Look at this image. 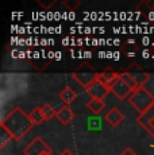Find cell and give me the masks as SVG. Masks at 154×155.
I'll return each instance as SVG.
<instances>
[{
    "instance_id": "obj_4",
    "label": "cell",
    "mask_w": 154,
    "mask_h": 155,
    "mask_svg": "<svg viewBox=\"0 0 154 155\" xmlns=\"http://www.w3.org/2000/svg\"><path fill=\"white\" fill-rule=\"evenodd\" d=\"M25 155H47L52 154V148L41 136H35L23 150Z\"/></svg>"
},
{
    "instance_id": "obj_10",
    "label": "cell",
    "mask_w": 154,
    "mask_h": 155,
    "mask_svg": "<svg viewBox=\"0 0 154 155\" xmlns=\"http://www.w3.org/2000/svg\"><path fill=\"white\" fill-rule=\"evenodd\" d=\"M124 119H126V117H124L123 112L120 111L119 108H116V107L111 108L107 113H105V116H104V120L107 121L111 127H114V128L119 127L120 124L124 121Z\"/></svg>"
},
{
    "instance_id": "obj_19",
    "label": "cell",
    "mask_w": 154,
    "mask_h": 155,
    "mask_svg": "<svg viewBox=\"0 0 154 155\" xmlns=\"http://www.w3.org/2000/svg\"><path fill=\"white\" fill-rule=\"evenodd\" d=\"M62 5H64L68 11H76L77 8L81 5V0H64Z\"/></svg>"
},
{
    "instance_id": "obj_20",
    "label": "cell",
    "mask_w": 154,
    "mask_h": 155,
    "mask_svg": "<svg viewBox=\"0 0 154 155\" xmlns=\"http://www.w3.org/2000/svg\"><path fill=\"white\" fill-rule=\"evenodd\" d=\"M38 4L41 5V7L43 8V10H49L52 5H54L55 4V0H50V2H45V0H38Z\"/></svg>"
},
{
    "instance_id": "obj_2",
    "label": "cell",
    "mask_w": 154,
    "mask_h": 155,
    "mask_svg": "<svg viewBox=\"0 0 154 155\" xmlns=\"http://www.w3.org/2000/svg\"><path fill=\"white\" fill-rule=\"evenodd\" d=\"M127 101L139 115H142L154 104V96L145 86H142V88H138L137 91L132 92Z\"/></svg>"
},
{
    "instance_id": "obj_1",
    "label": "cell",
    "mask_w": 154,
    "mask_h": 155,
    "mask_svg": "<svg viewBox=\"0 0 154 155\" xmlns=\"http://www.w3.org/2000/svg\"><path fill=\"white\" fill-rule=\"evenodd\" d=\"M0 127L5 128L14 140H22L34 126L30 120V116L20 107H15L0 121Z\"/></svg>"
},
{
    "instance_id": "obj_22",
    "label": "cell",
    "mask_w": 154,
    "mask_h": 155,
    "mask_svg": "<svg viewBox=\"0 0 154 155\" xmlns=\"http://www.w3.org/2000/svg\"><path fill=\"white\" fill-rule=\"evenodd\" d=\"M120 155H137V153H135L132 148H130V147H127V148H124V150L120 153Z\"/></svg>"
},
{
    "instance_id": "obj_15",
    "label": "cell",
    "mask_w": 154,
    "mask_h": 155,
    "mask_svg": "<svg viewBox=\"0 0 154 155\" xmlns=\"http://www.w3.org/2000/svg\"><path fill=\"white\" fill-rule=\"evenodd\" d=\"M28 116H30V120H31L32 126H38V124H41V123L45 121L43 112H42V108H41V107H35V108L28 113Z\"/></svg>"
},
{
    "instance_id": "obj_8",
    "label": "cell",
    "mask_w": 154,
    "mask_h": 155,
    "mask_svg": "<svg viewBox=\"0 0 154 155\" xmlns=\"http://www.w3.org/2000/svg\"><path fill=\"white\" fill-rule=\"evenodd\" d=\"M132 92L134 91H132V89L130 88V86L127 85L122 78H119L114 85L111 86V93H114L115 97H116L118 100H120V101L127 100L130 96H131Z\"/></svg>"
},
{
    "instance_id": "obj_9",
    "label": "cell",
    "mask_w": 154,
    "mask_h": 155,
    "mask_svg": "<svg viewBox=\"0 0 154 155\" xmlns=\"http://www.w3.org/2000/svg\"><path fill=\"white\" fill-rule=\"evenodd\" d=\"M120 74H122V71L120 70L105 69L103 71H99V74H97V80H99L102 84H104L105 86L111 88V86L120 78Z\"/></svg>"
},
{
    "instance_id": "obj_13",
    "label": "cell",
    "mask_w": 154,
    "mask_h": 155,
    "mask_svg": "<svg viewBox=\"0 0 154 155\" xmlns=\"http://www.w3.org/2000/svg\"><path fill=\"white\" fill-rule=\"evenodd\" d=\"M87 108L89 109V112H92L93 115H99L104 111L105 103L104 100H97V99H91L87 103Z\"/></svg>"
},
{
    "instance_id": "obj_12",
    "label": "cell",
    "mask_w": 154,
    "mask_h": 155,
    "mask_svg": "<svg viewBox=\"0 0 154 155\" xmlns=\"http://www.w3.org/2000/svg\"><path fill=\"white\" fill-rule=\"evenodd\" d=\"M58 99L64 103V105H70V104L77 99V93L70 86H65L60 92V94H58Z\"/></svg>"
},
{
    "instance_id": "obj_3",
    "label": "cell",
    "mask_w": 154,
    "mask_h": 155,
    "mask_svg": "<svg viewBox=\"0 0 154 155\" xmlns=\"http://www.w3.org/2000/svg\"><path fill=\"white\" fill-rule=\"evenodd\" d=\"M97 71L91 64H81L77 69L72 73V78L75 80L76 82H79L80 85L82 86L84 89H87L95 80H97Z\"/></svg>"
},
{
    "instance_id": "obj_17",
    "label": "cell",
    "mask_w": 154,
    "mask_h": 155,
    "mask_svg": "<svg viewBox=\"0 0 154 155\" xmlns=\"http://www.w3.org/2000/svg\"><path fill=\"white\" fill-rule=\"evenodd\" d=\"M41 108H42V112H43V117H45V121L52 120V119L54 117L55 115H57V111H55V109L52 107V104H49V103L43 104V105L41 107Z\"/></svg>"
},
{
    "instance_id": "obj_5",
    "label": "cell",
    "mask_w": 154,
    "mask_h": 155,
    "mask_svg": "<svg viewBox=\"0 0 154 155\" xmlns=\"http://www.w3.org/2000/svg\"><path fill=\"white\" fill-rule=\"evenodd\" d=\"M137 123L154 139V104L145 113L138 116Z\"/></svg>"
},
{
    "instance_id": "obj_21",
    "label": "cell",
    "mask_w": 154,
    "mask_h": 155,
    "mask_svg": "<svg viewBox=\"0 0 154 155\" xmlns=\"http://www.w3.org/2000/svg\"><path fill=\"white\" fill-rule=\"evenodd\" d=\"M139 7H146L149 11H154V0H145L142 4L138 5V8Z\"/></svg>"
},
{
    "instance_id": "obj_24",
    "label": "cell",
    "mask_w": 154,
    "mask_h": 155,
    "mask_svg": "<svg viewBox=\"0 0 154 155\" xmlns=\"http://www.w3.org/2000/svg\"><path fill=\"white\" fill-rule=\"evenodd\" d=\"M47 155H52V154H47Z\"/></svg>"
},
{
    "instance_id": "obj_23",
    "label": "cell",
    "mask_w": 154,
    "mask_h": 155,
    "mask_svg": "<svg viewBox=\"0 0 154 155\" xmlns=\"http://www.w3.org/2000/svg\"><path fill=\"white\" fill-rule=\"evenodd\" d=\"M60 155H75V154H73L72 151L69 150V148H65L64 151H61V154H60Z\"/></svg>"
},
{
    "instance_id": "obj_14",
    "label": "cell",
    "mask_w": 154,
    "mask_h": 155,
    "mask_svg": "<svg viewBox=\"0 0 154 155\" xmlns=\"http://www.w3.org/2000/svg\"><path fill=\"white\" fill-rule=\"evenodd\" d=\"M120 51H122L123 54H126L127 57H132L139 51V45L135 43L134 41H127L126 43H123L122 46H120Z\"/></svg>"
},
{
    "instance_id": "obj_6",
    "label": "cell",
    "mask_w": 154,
    "mask_h": 155,
    "mask_svg": "<svg viewBox=\"0 0 154 155\" xmlns=\"http://www.w3.org/2000/svg\"><path fill=\"white\" fill-rule=\"evenodd\" d=\"M87 94L91 99H97V100H104L105 97L111 93V88L105 86L104 84L99 81V80H95V81L85 89Z\"/></svg>"
},
{
    "instance_id": "obj_11",
    "label": "cell",
    "mask_w": 154,
    "mask_h": 155,
    "mask_svg": "<svg viewBox=\"0 0 154 155\" xmlns=\"http://www.w3.org/2000/svg\"><path fill=\"white\" fill-rule=\"evenodd\" d=\"M76 113L70 109L69 105H62L57 109V115L55 117L58 119V121L62 124V126H69L72 123V120L75 119Z\"/></svg>"
},
{
    "instance_id": "obj_16",
    "label": "cell",
    "mask_w": 154,
    "mask_h": 155,
    "mask_svg": "<svg viewBox=\"0 0 154 155\" xmlns=\"http://www.w3.org/2000/svg\"><path fill=\"white\" fill-rule=\"evenodd\" d=\"M120 71H122V74H120V78H122L123 81L126 82V84H127V85L130 86V88L132 89V91H137V89L139 88V86L137 85V82H135V80L132 78V76H131V74H130L127 70H124V69H122Z\"/></svg>"
},
{
    "instance_id": "obj_7",
    "label": "cell",
    "mask_w": 154,
    "mask_h": 155,
    "mask_svg": "<svg viewBox=\"0 0 154 155\" xmlns=\"http://www.w3.org/2000/svg\"><path fill=\"white\" fill-rule=\"evenodd\" d=\"M124 70H127L130 74L132 76V78L135 80V82H137V85L139 88H142V86H145L147 81L150 80V74L147 73V71H145L142 69V66L139 64H130L127 68H124Z\"/></svg>"
},
{
    "instance_id": "obj_18",
    "label": "cell",
    "mask_w": 154,
    "mask_h": 155,
    "mask_svg": "<svg viewBox=\"0 0 154 155\" xmlns=\"http://www.w3.org/2000/svg\"><path fill=\"white\" fill-rule=\"evenodd\" d=\"M11 140H14L12 136L8 134V131L5 128L0 127V148H4Z\"/></svg>"
}]
</instances>
